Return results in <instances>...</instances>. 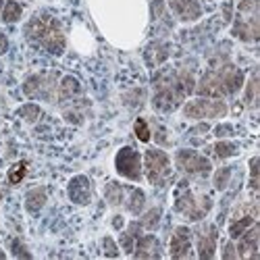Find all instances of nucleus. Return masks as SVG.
Returning <instances> with one entry per match:
<instances>
[{
    "mask_svg": "<svg viewBox=\"0 0 260 260\" xmlns=\"http://www.w3.org/2000/svg\"><path fill=\"white\" fill-rule=\"evenodd\" d=\"M77 92H79V83L73 77H64L62 79V85H60V94L67 98V96H75Z\"/></svg>",
    "mask_w": 260,
    "mask_h": 260,
    "instance_id": "13",
    "label": "nucleus"
},
{
    "mask_svg": "<svg viewBox=\"0 0 260 260\" xmlns=\"http://www.w3.org/2000/svg\"><path fill=\"white\" fill-rule=\"evenodd\" d=\"M171 7L177 13V17L183 19V21H193V19H198L200 13H202L198 0H171Z\"/></svg>",
    "mask_w": 260,
    "mask_h": 260,
    "instance_id": "5",
    "label": "nucleus"
},
{
    "mask_svg": "<svg viewBox=\"0 0 260 260\" xmlns=\"http://www.w3.org/2000/svg\"><path fill=\"white\" fill-rule=\"evenodd\" d=\"M189 252V231L185 227H179L173 235V244H171V254L175 258L187 256Z\"/></svg>",
    "mask_w": 260,
    "mask_h": 260,
    "instance_id": "7",
    "label": "nucleus"
},
{
    "mask_svg": "<svg viewBox=\"0 0 260 260\" xmlns=\"http://www.w3.org/2000/svg\"><path fill=\"white\" fill-rule=\"evenodd\" d=\"M104 244H106V246H104V248H106V254H111V256H117V250H115V246H113V242H111V240H106Z\"/></svg>",
    "mask_w": 260,
    "mask_h": 260,
    "instance_id": "24",
    "label": "nucleus"
},
{
    "mask_svg": "<svg viewBox=\"0 0 260 260\" xmlns=\"http://www.w3.org/2000/svg\"><path fill=\"white\" fill-rule=\"evenodd\" d=\"M229 177H231V169H221L219 173H216V177H214V185L219 189H223L229 183Z\"/></svg>",
    "mask_w": 260,
    "mask_h": 260,
    "instance_id": "17",
    "label": "nucleus"
},
{
    "mask_svg": "<svg viewBox=\"0 0 260 260\" xmlns=\"http://www.w3.org/2000/svg\"><path fill=\"white\" fill-rule=\"evenodd\" d=\"M138 256H144V258L158 256V242L154 237H142L138 242Z\"/></svg>",
    "mask_w": 260,
    "mask_h": 260,
    "instance_id": "11",
    "label": "nucleus"
},
{
    "mask_svg": "<svg viewBox=\"0 0 260 260\" xmlns=\"http://www.w3.org/2000/svg\"><path fill=\"white\" fill-rule=\"evenodd\" d=\"M214 242H216V231L214 227H206L198 233V252L202 258H212L214 254Z\"/></svg>",
    "mask_w": 260,
    "mask_h": 260,
    "instance_id": "6",
    "label": "nucleus"
},
{
    "mask_svg": "<svg viewBox=\"0 0 260 260\" xmlns=\"http://www.w3.org/2000/svg\"><path fill=\"white\" fill-rule=\"evenodd\" d=\"M117 169H119L121 175H125L129 179H140V169H142L140 156L132 148H123L117 156Z\"/></svg>",
    "mask_w": 260,
    "mask_h": 260,
    "instance_id": "3",
    "label": "nucleus"
},
{
    "mask_svg": "<svg viewBox=\"0 0 260 260\" xmlns=\"http://www.w3.org/2000/svg\"><path fill=\"white\" fill-rule=\"evenodd\" d=\"M136 134H138V138H140L142 142H148V140H150V132H148V125H146L144 119H138V123H136Z\"/></svg>",
    "mask_w": 260,
    "mask_h": 260,
    "instance_id": "19",
    "label": "nucleus"
},
{
    "mask_svg": "<svg viewBox=\"0 0 260 260\" xmlns=\"http://www.w3.org/2000/svg\"><path fill=\"white\" fill-rule=\"evenodd\" d=\"M142 206H144V193L140 189H132V191H129V210L140 212Z\"/></svg>",
    "mask_w": 260,
    "mask_h": 260,
    "instance_id": "12",
    "label": "nucleus"
},
{
    "mask_svg": "<svg viewBox=\"0 0 260 260\" xmlns=\"http://www.w3.org/2000/svg\"><path fill=\"white\" fill-rule=\"evenodd\" d=\"M146 171L152 183H165L169 175V156L160 150H148L146 152Z\"/></svg>",
    "mask_w": 260,
    "mask_h": 260,
    "instance_id": "2",
    "label": "nucleus"
},
{
    "mask_svg": "<svg viewBox=\"0 0 260 260\" xmlns=\"http://www.w3.org/2000/svg\"><path fill=\"white\" fill-rule=\"evenodd\" d=\"M23 171H25V165H19L15 171H13V175H11V181L13 183H17L19 179H21V175H23Z\"/></svg>",
    "mask_w": 260,
    "mask_h": 260,
    "instance_id": "23",
    "label": "nucleus"
},
{
    "mask_svg": "<svg viewBox=\"0 0 260 260\" xmlns=\"http://www.w3.org/2000/svg\"><path fill=\"white\" fill-rule=\"evenodd\" d=\"M235 146L233 144H227V142H221V144H216V154H219L221 158H225V156H233L235 154Z\"/></svg>",
    "mask_w": 260,
    "mask_h": 260,
    "instance_id": "18",
    "label": "nucleus"
},
{
    "mask_svg": "<svg viewBox=\"0 0 260 260\" xmlns=\"http://www.w3.org/2000/svg\"><path fill=\"white\" fill-rule=\"evenodd\" d=\"M227 113V104L221 100H193L185 106V115L191 119H212Z\"/></svg>",
    "mask_w": 260,
    "mask_h": 260,
    "instance_id": "1",
    "label": "nucleus"
},
{
    "mask_svg": "<svg viewBox=\"0 0 260 260\" xmlns=\"http://www.w3.org/2000/svg\"><path fill=\"white\" fill-rule=\"evenodd\" d=\"M69 191H71V200H73V202H79V204L88 202V198H90V185H88V179H85V177H77V179H73Z\"/></svg>",
    "mask_w": 260,
    "mask_h": 260,
    "instance_id": "8",
    "label": "nucleus"
},
{
    "mask_svg": "<svg viewBox=\"0 0 260 260\" xmlns=\"http://www.w3.org/2000/svg\"><path fill=\"white\" fill-rule=\"evenodd\" d=\"M256 167H258V158L252 160V187L254 189L258 187V171H256Z\"/></svg>",
    "mask_w": 260,
    "mask_h": 260,
    "instance_id": "22",
    "label": "nucleus"
},
{
    "mask_svg": "<svg viewBox=\"0 0 260 260\" xmlns=\"http://www.w3.org/2000/svg\"><path fill=\"white\" fill-rule=\"evenodd\" d=\"M160 219V210L158 208H154V210H150L148 214H146V219H144V227H148V229H152L154 225H156V221Z\"/></svg>",
    "mask_w": 260,
    "mask_h": 260,
    "instance_id": "21",
    "label": "nucleus"
},
{
    "mask_svg": "<svg viewBox=\"0 0 260 260\" xmlns=\"http://www.w3.org/2000/svg\"><path fill=\"white\" fill-rule=\"evenodd\" d=\"M3 17H5V21H7V23H15V21L21 17V7H19L17 3H7Z\"/></svg>",
    "mask_w": 260,
    "mask_h": 260,
    "instance_id": "14",
    "label": "nucleus"
},
{
    "mask_svg": "<svg viewBox=\"0 0 260 260\" xmlns=\"http://www.w3.org/2000/svg\"><path fill=\"white\" fill-rule=\"evenodd\" d=\"M38 115H40V108H38V106H34V104L21 108V117H25L27 121H36V119H38Z\"/></svg>",
    "mask_w": 260,
    "mask_h": 260,
    "instance_id": "20",
    "label": "nucleus"
},
{
    "mask_svg": "<svg viewBox=\"0 0 260 260\" xmlns=\"http://www.w3.org/2000/svg\"><path fill=\"white\" fill-rule=\"evenodd\" d=\"M44 202H46V191L42 189V187L31 189V191L27 193V200H25L29 212H38L42 206H44Z\"/></svg>",
    "mask_w": 260,
    "mask_h": 260,
    "instance_id": "10",
    "label": "nucleus"
},
{
    "mask_svg": "<svg viewBox=\"0 0 260 260\" xmlns=\"http://www.w3.org/2000/svg\"><path fill=\"white\" fill-rule=\"evenodd\" d=\"M123 189H121V185H117V183H111L106 187V200L111 202V204H121V200H123Z\"/></svg>",
    "mask_w": 260,
    "mask_h": 260,
    "instance_id": "15",
    "label": "nucleus"
},
{
    "mask_svg": "<svg viewBox=\"0 0 260 260\" xmlns=\"http://www.w3.org/2000/svg\"><path fill=\"white\" fill-rule=\"evenodd\" d=\"M256 248H258V227H252L244 237H242V244H240V254L242 256H256Z\"/></svg>",
    "mask_w": 260,
    "mask_h": 260,
    "instance_id": "9",
    "label": "nucleus"
},
{
    "mask_svg": "<svg viewBox=\"0 0 260 260\" xmlns=\"http://www.w3.org/2000/svg\"><path fill=\"white\" fill-rule=\"evenodd\" d=\"M250 225H252V219H250V216H244L242 221H237V223H233V225H231V235H233V237L242 235Z\"/></svg>",
    "mask_w": 260,
    "mask_h": 260,
    "instance_id": "16",
    "label": "nucleus"
},
{
    "mask_svg": "<svg viewBox=\"0 0 260 260\" xmlns=\"http://www.w3.org/2000/svg\"><path fill=\"white\" fill-rule=\"evenodd\" d=\"M177 165L185 173H206L210 169V162L206 158H202L196 152H189V150H181L177 154Z\"/></svg>",
    "mask_w": 260,
    "mask_h": 260,
    "instance_id": "4",
    "label": "nucleus"
}]
</instances>
